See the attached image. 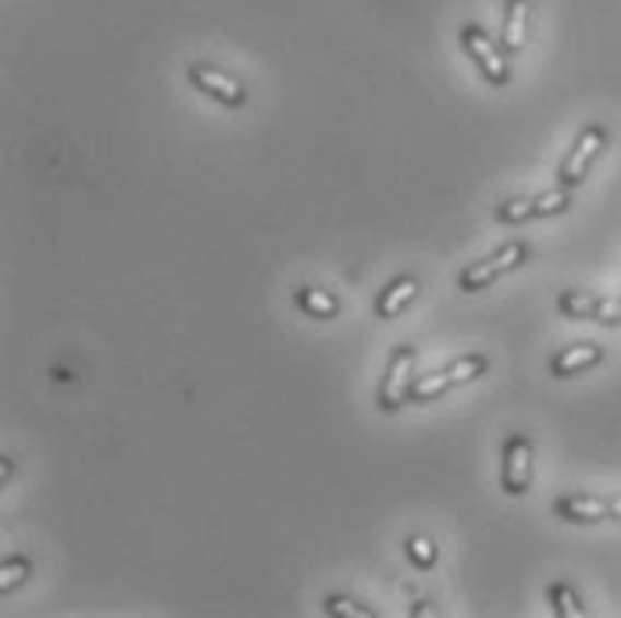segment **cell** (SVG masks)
<instances>
[{
	"label": "cell",
	"instance_id": "cell-15",
	"mask_svg": "<svg viewBox=\"0 0 621 618\" xmlns=\"http://www.w3.org/2000/svg\"><path fill=\"white\" fill-rule=\"evenodd\" d=\"M25 575H30V558H8L0 565V594H11L15 586H22Z\"/></svg>",
	"mask_w": 621,
	"mask_h": 618
},
{
	"label": "cell",
	"instance_id": "cell-3",
	"mask_svg": "<svg viewBox=\"0 0 621 618\" xmlns=\"http://www.w3.org/2000/svg\"><path fill=\"white\" fill-rule=\"evenodd\" d=\"M411 369H414V347L400 343L394 354H389V369L383 375L379 386V408L383 411H397L411 400Z\"/></svg>",
	"mask_w": 621,
	"mask_h": 618
},
{
	"label": "cell",
	"instance_id": "cell-11",
	"mask_svg": "<svg viewBox=\"0 0 621 618\" xmlns=\"http://www.w3.org/2000/svg\"><path fill=\"white\" fill-rule=\"evenodd\" d=\"M296 307H301V312L310 315V318H336V312H340V301H336L329 290L304 287V290H296Z\"/></svg>",
	"mask_w": 621,
	"mask_h": 618
},
{
	"label": "cell",
	"instance_id": "cell-13",
	"mask_svg": "<svg viewBox=\"0 0 621 618\" xmlns=\"http://www.w3.org/2000/svg\"><path fill=\"white\" fill-rule=\"evenodd\" d=\"M550 604H553V611H558L561 618H583L586 615L583 600L575 597V590L569 583H553L550 586Z\"/></svg>",
	"mask_w": 621,
	"mask_h": 618
},
{
	"label": "cell",
	"instance_id": "cell-12",
	"mask_svg": "<svg viewBox=\"0 0 621 618\" xmlns=\"http://www.w3.org/2000/svg\"><path fill=\"white\" fill-rule=\"evenodd\" d=\"M597 301L600 298H593V293H586V290H564L558 307H561L564 318H593L597 315Z\"/></svg>",
	"mask_w": 621,
	"mask_h": 618
},
{
	"label": "cell",
	"instance_id": "cell-9",
	"mask_svg": "<svg viewBox=\"0 0 621 618\" xmlns=\"http://www.w3.org/2000/svg\"><path fill=\"white\" fill-rule=\"evenodd\" d=\"M418 279L414 276H400V279H394V283H389L383 293H379V301H375V315L379 318H397L403 307H408L414 298H418Z\"/></svg>",
	"mask_w": 621,
	"mask_h": 618
},
{
	"label": "cell",
	"instance_id": "cell-10",
	"mask_svg": "<svg viewBox=\"0 0 621 618\" xmlns=\"http://www.w3.org/2000/svg\"><path fill=\"white\" fill-rule=\"evenodd\" d=\"M525 36H529V0H507L504 11V30H501V47L507 54H515L525 47Z\"/></svg>",
	"mask_w": 621,
	"mask_h": 618
},
{
	"label": "cell",
	"instance_id": "cell-18",
	"mask_svg": "<svg viewBox=\"0 0 621 618\" xmlns=\"http://www.w3.org/2000/svg\"><path fill=\"white\" fill-rule=\"evenodd\" d=\"M604 326H621V301L618 298H600L597 301V315H593Z\"/></svg>",
	"mask_w": 621,
	"mask_h": 618
},
{
	"label": "cell",
	"instance_id": "cell-16",
	"mask_svg": "<svg viewBox=\"0 0 621 618\" xmlns=\"http://www.w3.org/2000/svg\"><path fill=\"white\" fill-rule=\"evenodd\" d=\"M403 547H408V558L414 561L418 569H432V565H436V544H432L429 536H411V540L403 544Z\"/></svg>",
	"mask_w": 621,
	"mask_h": 618
},
{
	"label": "cell",
	"instance_id": "cell-7",
	"mask_svg": "<svg viewBox=\"0 0 621 618\" xmlns=\"http://www.w3.org/2000/svg\"><path fill=\"white\" fill-rule=\"evenodd\" d=\"M553 515L564 522H604V518H611V501L569 493V497H558V501H553Z\"/></svg>",
	"mask_w": 621,
	"mask_h": 618
},
{
	"label": "cell",
	"instance_id": "cell-17",
	"mask_svg": "<svg viewBox=\"0 0 621 618\" xmlns=\"http://www.w3.org/2000/svg\"><path fill=\"white\" fill-rule=\"evenodd\" d=\"M326 615L332 618H372L375 611L364 608V604L350 600V597H326Z\"/></svg>",
	"mask_w": 621,
	"mask_h": 618
},
{
	"label": "cell",
	"instance_id": "cell-2",
	"mask_svg": "<svg viewBox=\"0 0 621 618\" xmlns=\"http://www.w3.org/2000/svg\"><path fill=\"white\" fill-rule=\"evenodd\" d=\"M461 44L471 54V61L479 65V72L490 79L493 86H507V79H511L507 50L496 47V39L490 33H482L479 25H461Z\"/></svg>",
	"mask_w": 621,
	"mask_h": 618
},
{
	"label": "cell",
	"instance_id": "cell-19",
	"mask_svg": "<svg viewBox=\"0 0 621 618\" xmlns=\"http://www.w3.org/2000/svg\"><path fill=\"white\" fill-rule=\"evenodd\" d=\"M611 518H621V497H614V501H611Z\"/></svg>",
	"mask_w": 621,
	"mask_h": 618
},
{
	"label": "cell",
	"instance_id": "cell-14",
	"mask_svg": "<svg viewBox=\"0 0 621 618\" xmlns=\"http://www.w3.org/2000/svg\"><path fill=\"white\" fill-rule=\"evenodd\" d=\"M493 214H496V222H507V225L536 219V197H515V200H507V205H496Z\"/></svg>",
	"mask_w": 621,
	"mask_h": 618
},
{
	"label": "cell",
	"instance_id": "cell-4",
	"mask_svg": "<svg viewBox=\"0 0 621 618\" xmlns=\"http://www.w3.org/2000/svg\"><path fill=\"white\" fill-rule=\"evenodd\" d=\"M186 79H190L197 90H204L208 97L225 104V107H243V104H247V86L236 83L233 75L222 72L219 65H211V61H194L190 69H186Z\"/></svg>",
	"mask_w": 621,
	"mask_h": 618
},
{
	"label": "cell",
	"instance_id": "cell-1",
	"mask_svg": "<svg viewBox=\"0 0 621 618\" xmlns=\"http://www.w3.org/2000/svg\"><path fill=\"white\" fill-rule=\"evenodd\" d=\"M529 261V247L518 244V240H511V244H504L496 254H490V258L482 261H471L465 272H461V290L476 293V290H485L493 283V279H501L507 272H515L518 265Z\"/></svg>",
	"mask_w": 621,
	"mask_h": 618
},
{
	"label": "cell",
	"instance_id": "cell-5",
	"mask_svg": "<svg viewBox=\"0 0 621 618\" xmlns=\"http://www.w3.org/2000/svg\"><path fill=\"white\" fill-rule=\"evenodd\" d=\"M501 487L511 497L529 493L532 487V440L515 433L504 443V473H501Z\"/></svg>",
	"mask_w": 621,
	"mask_h": 618
},
{
	"label": "cell",
	"instance_id": "cell-6",
	"mask_svg": "<svg viewBox=\"0 0 621 618\" xmlns=\"http://www.w3.org/2000/svg\"><path fill=\"white\" fill-rule=\"evenodd\" d=\"M604 143H607L604 126H586L583 132H578L572 154L561 161V172H558L561 186H578V183H583L586 172H589V165H593V158L604 151Z\"/></svg>",
	"mask_w": 621,
	"mask_h": 618
},
{
	"label": "cell",
	"instance_id": "cell-8",
	"mask_svg": "<svg viewBox=\"0 0 621 618\" xmlns=\"http://www.w3.org/2000/svg\"><path fill=\"white\" fill-rule=\"evenodd\" d=\"M604 361V347L597 343H575V347H564V351L550 361V372L558 375V380H569V375H578L593 365H600Z\"/></svg>",
	"mask_w": 621,
	"mask_h": 618
}]
</instances>
